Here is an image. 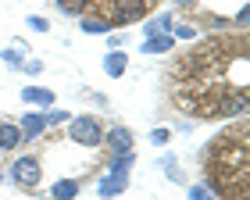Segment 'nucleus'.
Here are the masks:
<instances>
[{
    "instance_id": "f257e3e1",
    "label": "nucleus",
    "mask_w": 250,
    "mask_h": 200,
    "mask_svg": "<svg viewBox=\"0 0 250 200\" xmlns=\"http://www.w3.org/2000/svg\"><path fill=\"white\" fill-rule=\"evenodd\" d=\"M68 132H72L75 143H83V147H100V140H104V129H100V121L93 115H79L68 121Z\"/></svg>"
},
{
    "instance_id": "f03ea898",
    "label": "nucleus",
    "mask_w": 250,
    "mask_h": 200,
    "mask_svg": "<svg viewBox=\"0 0 250 200\" xmlns=\"http://www.w3.org/2000/svg\"><path fill=\"white\" fill-rule=\"evenodd\" d=\"M146 15V0H115V11H111V21H118V25H125V21H136Z\"/></svg>"
},
{
    "instance_id": "7ed1b4c3",
    "label": "nucleus",
    "mask_w": 250,
    "mask_h": 200,
    "mask_svg": "<svg viewBox=\"0 0 250 200\" xmlns=\"http://www.w3.org/2000/svg\"><path fill=\"white\" fill-rule=\"evenodd\" d=\"M11 175H15V182H21V186H36L40 182V161L36 158H18L11 164Z\"/></svg>"
},
{
    "instance_id": "20e7f679",
    "label": "nucleus",
    "mask_w": 250,
    "mask_h": 200,
    "mask_svg": "<svg viewBox=\"0 0 250 200\" xmlns=\"http://www.w3.org/2000/svg\"><path fill=\"white\" fill-rule=\"evenodd\" d=\"M125 186H129V179L125 175H104L100 179V186H97V193H100V200H111V197H118V193H125Z\"/></svg>"
},
{
    "instance_id": "39448f33",
    "label": "nucleus",
    "mask_w": 250,
    "mask_h": 200,
    "mask_svg": "<svg viewBox=\"0 0 250 200\" xmlns=\"http://www.w3.org/2000/svg\"><path fill=\"white\" fill-rule=\"evenodd\" d=\"M168 29H175V18H172V11H161V15H154L140 32L150 40V36H161V32H168Z\"/></svg>"
},
{
    "instance_id": "423d86ee",
    "label": "nucleus",
    "mask_w": 250,
    "mask_h": 200,
    "mask_svg": "<svg viewBox=\"0 0 250 200\" xmlns=\"http://www.w3.org/2000/svg\"><path fill=\"white\" fill-rule=\"evenodd\" d=\"M43 129H47V121H43V115H25V118L18 121V132H21V140H25V143H29V140H36Z\"/></svg>"
},
{
    "instance_id": "0eeeda50",
    "label": "nucleus",
    "mask_w": 250,
    "mask_h": 200,
    "mask_svg": "<svg viewBox=\"0 0 250 200\" xmlns=\"http://www.w3.org/2000/svg\"><path fill=\"white\" fill-rule=\"evenodd\" d=\"M21 100H25V104H40V107H54V93L43 90V86H25Z\"/></svg>"
},
{
    "instance_id": "6e6552de",
    "label": "nucleus",
    "mask_w": 250,
    "mask_h": 200,
    "mask_svg": "<svg viewBox=\"0 0 250 200\" xmlns=\"http://www.w3.org/2000/svg\"><path fill=\"white\" fill-rule=\"evenodd\" d=\"M107 143H111V150H115V154L132 150V132L125 125H115V129H111V136H107Z\"/></svg>"
},
{
    "instance_id": "1a4fd4ad",
    "label": "nucleus",
    "mask_w": 250,
    "mask_h": 200,
    "mask_svg": "<svg viewBox=\"0 0 250 200\" xmlns=\"http://www.w3.org/2000/svg\"><path fill=\"white\" fill-rule=\"evenodd\" d=\"M79 197V182L75 179H61L50 186V200H75Z\"/></svg>"
},
{
    "instance_id": "9d476101",
    "label": "nucleus",
    "mask_w": 250,
    "mask_h": 200,
    "mask_svg": "<svg viewBox=\"0 0 250 200\" xmlns=\"http://www.w3.org/2000/svg\"><path fill=\"white\" fill-rule=\"evenodd\" d=\"M18 143H21L18 125H11V121H0V150H15Z\"/></svg>"
},
{
    "instance_id": "9b49d317",
    "label": "nucleus",
    "mask_w": 250,
    "mask_h": 200,
    "mask_svg": "<svg viewBox=\"0 0 250 200\" xmlns=\"http://www.w3.org/2000/svg\"><path fill=\"white\" fill-rule=\"evenodd\" d=\"M172 50V32H161V36H150L143 43V54H165Z\"/></svg>"
},
{
    "instance_id": "f8f14e48",
    "label": "nucleus",
    "mask_w": 250,
    "mask_h": 200,
    "mask_svg": "<svg viewBox=\"0 0 250 200\" xmlns=\"http://www.w3.org/2000/svg\"><path fill=\"white\" fill-rule=\"evenodd\" d=\"M243 111H247V97H243V93H232V97L222 100V115L236 118V115H243Z\"/></svg>"
},
{
    "instance_id": "ddd939ff",
    "label": "nucleus",
    "mask_w": 250,
    "mask_h": 200,
    "mask_svg": "<svg viewBox=\"0 0 250 200\" xmlns=\"http://www.w3.org/2000/svg\"><path fill=\"white\" fill-rule=\"evenodd\" d=\"M104 72L111 75V79H118V75L125 72V54L122 50H111L107 58H104Z\"/></svg>"
},
{
    "instance_id": "4468645a",
    "label": "nucleus",
    "mask_w": 250,
    "mask_h": 200,
    "mask_svg": "<svg viewBox=\"0 0 250 200\" xmlns=\"http://www.w3.org/2000/svg\"><path fill=\"white\" fill-rule=\"evenodd\" d=\"M79 29L89 32V36H107V32H111V21H104V18H83V21H79Z\"/></svg>"
},
{
    "instance_id": "2eb2a0df",
    "label": "nucleus",
    "mask_w": 250,
    "mask_h": 200,
    "mask_svg": "<svg viewBox=\"0 0 250 200\" xmlns=\"http://www.w3.org/2000/svg\"><path fill=\"white\" fill-rule=\"evenodd\" d=\"M129 164H132V150H122L118 158L111 161V168H107V172H111V175H125V172H129Z\"/></svg>"
},
{
    "instance_id": "dca6fc26",
    "label": "nucleus",
    "mask_w": 250,
    "mask_h": 200,
    "mask_svg": "<svg viewBox=\"0 0 250 200\" xmlns=\"http://www.w3.org/2000/svg\"><path fill=\"white\" fill-rule=\"evenodd\" d=\"M43 121H47V125H61V121H68V111H61V107H47V111H43Z\"/></svg>"
},
{
    "instance_id": "f3484780",
    "label": "nucleus",
    "mask_w": 250,
    "mask_h": 200,
    "mask_svg": "<svg viewBox=\"0 0 250 200\" xmlns=\"http://www.w3.org/2000/svg\"><path fill=\"white\" fill-rule=\"evenodd\" d=\"M58 4H61V11H64V15H75V11H83V4H86V0H58Z\"/></svg>"
},
{
    "instance_id": "a211bd4d",
    "label": "nucleus",
    "mask_w": 250,
    "mask_h": 200,
    "mask_svg": "<svg viewBox=\"0 0 250 200\" xmlns=\"http://www.w3.org/2000/svg\"><path fill=\"white\" fill-rule=\"evenodd\" d=\"M189 200H214L208 193V186H189Z\"/></svg>"
},
{
    "instance_id": "6ab92c4d",
    "label": "nucleus",
    "mask_w": 250,
    "mask_h": 200,
    "mask_svg": "<svg viewBox=\"0 0 250 200\" xmlns=\"http://www.w3.org/2000/svg\"><path fill=\"white\" fill-rule=\"evenodd\" d=\"M29 29H36V32H47L50 25H47V18H40V15H32V18H29Z\"/></svg>"
},
{
    "instance_id": "aec40b11",
    "label": "nucleus",
    "mask_w": 250,
    "mask_h": 200,
    "mask_svg": "<svg viewBox=\"0 0 250 200\" xmlns=\"http://www.w3.org/2000/svg\"><path fill=\"white\" fill-rule=\"evenodd\" d=\"M150 143H157V147H165V143H168V129H154V132H150Z\"/></svg>"
},
{
    "instance_id": "412c9836",
    "label": "nucleus",
    "mask_w": 250,
    "mask_h": 200,
    "mask_svg": "<svg viewBox=\"0 0 250 200\" xmlns=\"http://www.w3.org/2000/svg\"><path fill=\"white\" fill-rule=\"evenodd\" d=\"M0 58H4V61L11 64V68H18V64H21V58H18V50H4V54H0Z\"/></svg>"
},
{
    "instance_id": "4be33fe9",
    "label": "nucleus",
    "mask_w": 250,
    "mask_h": 200,
    "mask_svg": "<svg viewBox=\"0 0 250 200\" xmlns=\"http://www.w3.org/2000/svg\"><path fill=\"white\" fill-rule=\"evenodd\" d=\"M175 36H179V40H193V36H197V29H193V25H179Z\"/></svg>"
},
{
    "instance_id": "5701e85b",
    "label": "nucleus",
    "mask_w": 250,
    "mask_h": 200,
    "mask_svg": "<svg viewBox=\"0 0 250 200\" xmlns=\"http://www.w3.org/2000/svg\"><path fill=\"white\" fill-rule=\"evenodd\" d=\"M175 4H183V7H189V4H193V0H175Z\"/></svg>"
},
{
    "instance_id": "b1692460",
    "label": "nucleus",
    "mask_w": 250,
    "mask_h": 200,
    "mask_svg": "<svg viewBox=\"0 0 250 200\" xmlns=\"http://www.w3.org/2000/svg\"><path fill=\"white\" fill-rule=\"evenodd\" d=\"M0 182H4V175H0Z\"/></svg>"
}]
</instances>
